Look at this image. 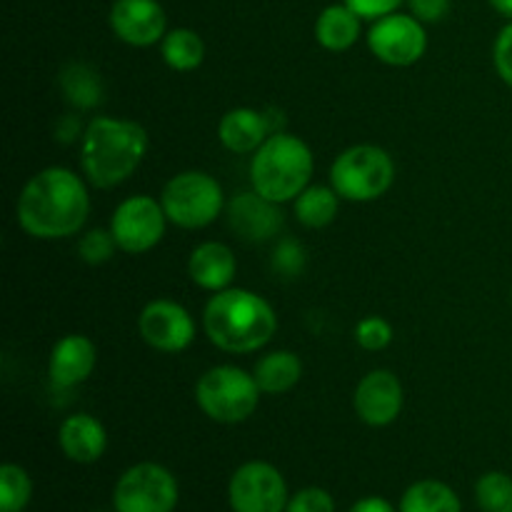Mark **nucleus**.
<instances>
[{
    "label": "nucleus",
    "mask_w": 512,
    "mask_h": 512,
    "mask_svg": "<svg viewBox=\"0 0 512 512\" xmlns=\"http://www.w3.org/2000/svg\"><path fill=\"white\" fill-rule=\"evenodd\" d=\"M90 198L85 183L73 170L45 168L25 183L18 198V223L30 238H70L85 225Z\"/></svg>",
    "instance_id": "nucleus-1"
},
{
    "label": "nucleus",
    "mask_w": 512,
    "mask_h": 512,
    "mask_svg": "<svg viewBox=\"0 0 512 512\" xmlns=\"http://www.w3.org/2000/svg\"><path fill=\"white\" fill-rule=\"evenodd\" d=\"M205 335L225 353H255L278 330L273 305L245 288H225L208 300L203 313Z\"/></svg>",
    "instance_id": "nucleus-2"
},
{
    "label": "nucleus",
    "mask_w": 512,
    "mask_h": 512,
    "mask_svg": "<svg viewBox=\"0 0 512 512\" xmlns=\"http://www.w3.org/2000/svg\"><path fill=\"white\" fill-rule=\"evenodd\" d=\"M148 153V133L140 123L118 118H93L83 133L80 165L95 188H115L138 170Z\"/></svg>",
    "instance_id": "nucleus-3"
},
{
    "label": "nucleus",
    "mask_w": 512,
    "mask_h": 512,
    "mask_svg": "<svg viewBox=\"0 0 512 512\" xmlns=\"http://www.w3.org/2000/svg\"><path fill=\"white\" fill-rule=\"evenodd\" d=\"M313 170L315 160L308 143L298 135L278 130L255 150L250 163V183L255 193L280 205L295 200L308 188Z\"/></svg>",
    "instance_id": "nucleus-4"
},
{
    "label": "nucleus",
    "mask_w": 512,
    "mask_h": 512,
    "mask_svg": "<svg viewBox=\"0 0 512 512\" xmlns=\"http://www.w3.org/2000/svg\"><path fill=\"white\" fill-rule=\"evenodd\" d=\"M260 385L255 375L235 365H215L200 375L195 385V403L210 420L235 425L248 420L260 403Z\"/></svg>",
    "instance_id": "nucleus-5"
},
{
    "label": "nucleus",
    "mask_w": 512,
    "mask_h": 512,
    "mask_svg": "<svg viewBox=\"0 0 512 512\" xmlns=\"http://www.w3.org/2000/svg\"><path fill=\"white\" fill-rule=\"evenodd\" d=\"M395 180L393 158L378 145H353L335 158L330 185L350 203H370L390 190Z\"/></svg>",
    "instance_id": "nucleus-6"
},
{
    "label": "nucleus",
    "mask_w": 512,
    "mask_h": 512,
    "mask_svg": "<svg viewBox=\"0 0 512 512\" xmlns=\"http://www.w3.org/2000/svg\"><path fill=\"white\" fill-rule=\"evenodd\" d=\"M160 203L170 223L185 230H198L218 220L225 198L213 175L203 170H185L165 183Z\"/></svg>",
    "instance_id": "nucleus-7"
},
{
    "label": "nucleus",
    "mask_w": 512,
    "mask_h": 512,
    "mask_svg": "<svg viewBox=\"0 0 512 512\" xmlns=\"http://www.w3.org/2000/svg\"><path fill=\"white\" fill-rule=\"evenodd\" d=\"M175 505H178V480L158 463L133 465L115 483V512H173Z\"/></svg>",
    "instance_id": "nucleus-8"
},
{
    "label": "nucleus",
    "mask_w": 512,
    "mask_h": 512,
    "mask_svg": "<svg viewBox=\"0 0 512 512\" xmlns=\"http://www.w3.org/2000/svg\"><path fill=\"white\" fill-rule=\"evenodd\" d=\"M165 223L168 215L160 200L150 195H133L115 208L110 233L123 253L143 255L163 240Z\"/></svg>",
    "instance_id": "nucleus-9"
},
{
    "label": "nucleus",
    "mask_w": 512,
    "mask_h": 512,
    "mask_svg": "<svg viewBox=\"0 0 512 512\" xmlns=\"http://www.w3.org/2000/svg\"><path fill=\"white\" fill-rule=\"evenodd\" d=\"M228 500L233 512H285L290 498L285 478L275 465L250 460L230 478Z\"/></svg>",
    "instance_id": "nucleus-10"
},
{
    "label": "nucleus",
    "mask_w": 512,
    "mask_h": 512,
    "mask_svg": "<svg viewBox=\"0 0 512 512\" xmlns=\"http://www.w3.org/2000/svg\"><path fill=\"white\" fill-rule=\"evenodd\" d=\"M368 48L383 63L408 68L425 55L428 35L415 15H403L395 10V13L375 20L368 33Z\"/></svg>",
    "instance_id": "nucleus-11"
},
{
    "label": "nucleus",
    "mask_w": 512,
    "mask_h": 512,
    "mask_svg": "<svg viewBox=\"0 0 512 512\" xmlns=\"http://www.w3.org/2000/svg\"><path fill=\"white\" fill-rule=\"evenodd\" d=\"M140 338L160 353H183L195 340V320L173 300H153L138 318Z\"/></svg>",
    "instance_id": "nucleus-12"
},
{
    "label": "nucleus",
    "mask_w": 512,
    "mask_h": 512,
    "mask_svg": "<svg viewBox=\"0 0 512 512\" xmlns=\"http://www.w3.org/2000/svg\"><path fill=\"white\" fill-rule=\"evenodd\" d=\"M403 385L390 370H370L355 388V413L370 428H385L395 423L403 410Z\"/></svg>",
    "instance_id": "nucleus-13"
},
{
    "label": "nucleus",
    "mask_w": 512,
    "mask_h": 512,
    "mask_svg": "<svg viewBox=\"0 0 512 512\" xmlns=\"http://www.w3.org/2000/svg\"><path fill=\"white\" fill-rule=\"evenodd\" d=\"M165 10L158 0H115L110 28L115 38L135 48H148L165 38Z\"/></svg>",
    "instance_id": "nucleus-14"
},
{
    "label": "nucleus",
    "mask_w": 512,
    "mask_h": 512,
    "mask_svg": "<svg viewBox=\"0 0 512 512\" xmlns=\"http://www.w3.org/2000/svg\"><path fill=\"white\" fill-rule=\"evenodd\" d=\"M228 223L238 238L248 243H263L283 228V213L278 210V203L253 190V193H240L230 200Z\"/></svg>",
    "instance_id": "nucleus-15"
},
{
    "label": "nucleus",
    "mask_w": 512,
    "mask_h": 512,
    "mask_svg": "<svg viewBox=\"0 0 512 512\" xmlns=\"http://www.w3.org/2000/svg\"><path fill=\"white\" fill-rule=\"evenodd\" d=\"M95 360H98V350L93 340L78 333L65 335L53 345V353H50V383L58 390H70L85 383L95 370Z\"/></svg>",
    "instance_id": "nucleus-16"
},
{
    "label": "nucleus",
    "mask_w": 512,
    "mask_h": 512,
    "mask_svg": "<svg viewBox=\"0 0 512 512\" xmlns=\"http://www.w3.org/2000/svg\"><path fill=\"white\" fill-rule=\"evenodd\" d=\"M58 445L68 460L90 465L103 458L105 448H108V433H105L103 423L98 418L88 413H78L63 420L58 433Z\"/></svg>",
    "instance_id": "nucleus-17"
},
{
    "label": "nucleus",
    "mask_w": 512,
    "mask_h": 512,
    "mask_svg": "<svg viewBox=\"0 0 512 512\" xmlns=\"http://www.w3.org/2000/svg\"><path fill=\"white\" fill-rule=\"evenodd\" d=\"M273 125L268 123V115L255 108H233L220 118L218 138L230 153L245 155L255 153L265 140L273 135Z\"/></svg>",
    "instance_id": "nucleus-18"
},
{
    "label": "nucleus",
    "mask_w": 512,
    "mask_h": 512,
    "mask_svg": "<svg viewBox=\"0 0 512 512\" xmlns=\"http://www.w3.org/2000/svg\"><path fill=\"white\" fill-rule=\"evenodd\" d=\"M238 273V260L235 253L225 243L210 240V243L198 245L188 260V275L198 288L220 293L233 283Z\"/></svg>",
    "instance_id": "nucleus-19"
},
{
    "label": "nucleus",
    "mask_w": 512,
    "mask_h": 512,
    "mask_svg": "<svg viewBox=\"0 0 512 512\" xmlns=\"http://www.w3.org/2000/svg\"><path fill=\"white\" fill-rule=\"evenodd\" d=\"M360 15L348 5H328L315 20V40L330 53L350 50L360 38Z\"/></svg>",
    "instance_id": "nucleus-20"
},
{
    "label": "nucleus",
    "mask_w": 512,
    "mask_h": 512,
    "mask_svg": "<svg viewBox=\"0 0 512 512\" xmlns=\"http://www.w3.org/2000/svg\"><path fill=\"white\" fill-rule=\"evenodd\" d=\"M253 375L265 395H283L300 383L303 363L293 350H273L255 363Z\"/></svg>",
    "instance_id": "nucleus-21"
},
{
    "label": "nucleus",
    "mask_w": 512,
    "mask_h": 512,
    "mask_svg": "<svg viewBox=\"0 0 512 512\" xmlns=\"http://www.w3.org/2000/svg\"><path fill=\"white\" fill-rule=\"evenodd\" d=\"M340 208V195L335 193L333 185H308L303 193L295 198V218L305 228H325L335 220Z\"/></svg>",
    "instance_id": "nucleus-22"
},
{
    "label": "nucleus",
    "mask_w": 512,
    "mask_h": 512,
    "mask_svg": "<svg viewBox=\"0 0 512 512\" xmlns=\"http://www.w3.org/2000/svg\"><path fill=\"white\" fill-rule=\"evenodd\" d=\"M400 512H463L458 495L440 480H420L405 490Z\"/></svg>",
    "instance_id": "nucleus-23"
},
{
    "label": "nucleus",
    "mask_w": 512,
    "mask_h": 512,
    "mask_svg": "<svg viewBox=\"0 0 512 512\" xmlns=\"http://www.w3.org/2000/svg\"><path fill=\"white\" fill-rule=\"evenodd\" d=\"M160 55L168 68L178 70V73H190V70L200 68V63L205 60V43L195 30L175 28L160 40Z\"/></svg>",
    "instance_id": "nucleus-24"
},
{
    "label": "nucleus",
    "mask_w": 512,
    "mask_h": 512,
    "mask_svg": "<svg viewBox=\"0 0 512 512\" xmlns=\"http://www.w3.org/2000/svg\"><path fill=\"white\" fill-rule=\"evenodd\" d=\"M33 483L20 465L5 463L0 468V512H23L28 508Z\"/></svg>",
    "instance_id": "nucleus-25"
},
{
    "label": "nucleus",
    "mask_w": 512,
    "mask_h": 512,
    "mask_svg": "<svg viewBox=\"0 0 512 512\" xmlns=\"http://www.w3.org/2000/svg\"><path fill=\"white\" fill-rule=\"evenodd\" d=\"M475 500L483 512H512V478L505 473H485L475 485Z\"/></svg>",
    "instance_id": "nucleus-26"
},
{
    "label": "nucleus",
    "mask_w": 512,
    "mask_h": 512,
    "mask_svg": "<svg viewBox=\"0 0 512 512\" xmlns=\"http://www.w3.org/2000/svg\"><path fill=\"white\" fill-rule=\"evenodd\" d=\"M355 340L368 353H378V350L388 348L393 340V325L380 315H368L355 325Z\"/></svg>",
    "instance_id": "nucleus-27"
},
{
    "label": "nucleus",
    "mask_w": 512,
    "mask_h": 512,
    "mask_svg": "<svg viewBox=\"0 0 512 512\" xmlns=\"http://www.w3.org/2000/svg\"><path fill=\"white\" fill-rule=\"evenodd\" d=\"M115 248H118V243H115L113 233L110 230H88V233L80 238L78 243V255L80 260H85L88 265H100V263H108L110 258H113Z\"/></svg>",
    "instance_id": "nucleus-28"
},
{
    "label": "nucleus",
    "mask_w": 512,
    "mask_h": 512,
    "mask_svg": "<svg viewBox=\"0 0 512 512\" xmlns=\"http://www.w3.org/2000/svg\"><path fill=\"white\" fill-rule=\"evenodd\" d=\"M65 90H68L70 100L78 105H95L100 100L98 80H95V73H90L85 65H73L65 73Z\"/></svg>",
    "instance_id": "nucleus-29"
},
{
    "label": "nucleus",
    "mask_w": 512,
    "mask_h": 512,
    "mask_svg": "<svg viewBox=\"0 0 512 512\" xmlns=\"http://www.w3.org/2000/svg\"><path fill=\"white\" fill-rule=\"evenodd\" d=\"M285 512H335V500L323 488H303L288 500Z\"/></svg>",
    "instance_id": "nucleus-30"
},
{
    "label": "nucleus",
    "mask_w": 512,
    "mask_h": 512,
    "mask_svg": "<svg viewBox=\"0 0 512 512\" xmlns=\"http://www.w3.org/2000/svg\"><path fill=\"white\" fill-rule=\"evenodd\" d=\"M493 63L503 83L512 88V20L498 33L493 45Z\"/></svg>",
    "instance_id": "nucleus-31"
},
{
    "label": "nucleus",
    "mask_w": 512,
    "mask_h": 512,
    "mask_svg": "<svg viewBox=\"0 0 512 512\" xmlns=\"http://www.w3.org/2000/svg\"><path fill=\"white\" fill-rule=\"evenodd\" d=\"M343 3L353 8L363 20H378L383 15L395 13L403 5V0H343Z\"/></svg>",
    "instance_id": "nucleus-32"
},
{
    "label": "nucleus",
    "mask_w": 512,
    "mask_h": 512,
    "mask_svg": "<svg viewBox=\"0 0 512 512\" xmlns=\"http://www.w3.org/2000/svg\"><path fill=\"white\" fill-rule=\"evenodd\" d=\"M408 5L420 23H438L450 10V0H408Z\"/></svg>",
    "instance_id": "nucleus-33"
},
{
    "label": "nucleus",
    "mask_w": 512,
    "mask_h": 512,
    "mask_svg": "<svg viewBox=\"0 0 512 512\" xmlns=\"http://www.w3.org/2000/svg\"><path fill=\"white\" fill-rule=\"evenodd\" d=\"M348 512H395V508L385 498H363Z\"/></svg>",
    "instance_id": "nucleus-34"
},
{
    "label": "nucleus",
    "mask_w": 512,
    "mask_h": 512,
    "mask_svg": "<svg viewBox=\"0 0 512 512\" xmlns=\"http://www.w3.org/2000/svg\"><path fill=\"white\" fill-rule=\"evenodd\" d=\"M490 5H493L500 15L512 20V0H490Z\"/></svg>",
    "instance_id": "nucleus-35"
},
{
    "label": "nucleus",
    "mask_w": 512,
    "mask_h": 512,
    "mask_svg": "<svg viewBox=\"0 0 512 512\" xmlns=\"http://www.w3.org/2000/svg\"><path fill=\"white\" fill-rule=\"evenodd\" d=\"M510 295H512V293H510Z\"/></svg>",
    "instance_id": "nucleus-36"
}]
</instances>
